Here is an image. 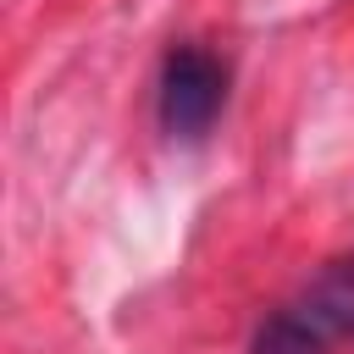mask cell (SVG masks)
Returning a JSON list of instances; mask_svg holds the SVG:
<instances>
[{"label":"cell","mask_w":354,"mask_h":354,"mask_svg":"<svg viewBox=\"0 0 354 354\" xmlns=\"http://www.w3.org/2000/svg\"><path fill=\"white\" fill-rule=\"evenodd\" d=\"M299 326H310L326 348L332 343H354V249L326 260L288 304H282Z\"/></svg>","instance_id":"2"},{"label":"cell","mask_w":354,"mask_h":354,"mask_svg":"<svg viewBox=\"0 0 354 354\" xmlns=\"http://www.w3.org/2000/svg\"><path fill=\"white\" fill-rule=\"evenodd\" d=\"M232 100V61L205 39L166 44L155 66V127L171 144H205Z\"/></svg>","instance_id":"1"},{"label":"cell","mask_w":354,"mask_h":354,"mask_svg":"<svg viewBox=\"0 0 354 354\" xmlns=\"http://www.w3.org/2000/svg\"><path fill=\"white\" fill-rule=\"evenodd\" d=\"M249 354H326V343H321L310 326H299L288 310H271V315L260 321Z\"/></svg>","instance_id":"3"}]
</instances>
